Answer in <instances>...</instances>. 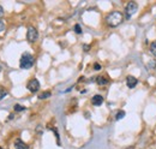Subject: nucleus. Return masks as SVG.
<instances>
[{"label": "nucleus", "mask_w": 156, "mask_h": 149, "mask_svg": "<svg viewBox=\"0 0 156 149\" xmlns=\"http://www.w3.org/2000/svg\"><path fill=\"white\" fill-rule=\"evenodd\" d=\"M27 39H28L29 42H35V41H37V39H38V31H37L34 27H30V28L28 29Z\"/></svg>", "instance_id": "nucleus-4"}, {"label": "nucleus", "mask_w": 156, "mask_h": 149, "mask_svg": "<svg viewBox=\"0 0 156 149\" xmlns=\"http://www.w3.org/2000/svg\"><path fill=\"white\" fill-rule=\"evenodd\" d=\"M83 47H84V51H85V52H88V51H89V46H88V45H84Z\"/></svg>", "instance_id": "nucleus-19"}, {"label": "nucleus", "mask_w": 156, "mask_h": 149, "mask_svg": "<svg viewBox=\"0 0 156 149\" xmlns=\"http://www.w3.org/2000/svg\"><path fill=\"white\" fill-rule=\"evenodd\" d=\"M95 81H96V83H97L99 85H106V84H108V82H109V79H108L107 77H105V76H97Z\"/></svg>", "instance_id": "nucleus-9"}, {"label": "nucleus", "mask_w": 156, "mask_h": 149, "mask_svg": "<svg viewBox=\"0 0 156 149\" xmlns=\"http://www.w3.org/2000/svg\"><path fill=\"white\" fill-rule=\"evenodd\" d=\"M1 70H3V67H1V65H0V72H1Z\"/></svg>", "instance_id": "nucleus-20"}, {"label": "nucleus", "mask_w": 156, "mask_h": 149, "mask_svg": "<svg viewBox=\"0 0 156 149\" xmlns=\"http://www.w3.org/2000/svg\"><path fill=\"white\" fill-rule=\"evenodd\" d=\"M123 21H124V15L119 11L111 12V13L107 16V18H106V22H107V24L111 28H115V27L120 26V24L123 23Z\"/></svg>", "instance_id": "nucleus-1"}, {"label": "nucleus", "mask_w": 156, "mask_h": 149, "mask_svg": "<svg viewBox=\"0 0 156 149\" xmlns=\"http://www.w3.org/2000/svg\"><path fill=\"white\" fill-rule=\"evenodd\" d=\"M49 96H50V92H48V90H47V92H43L40 96H38V99H41V100H43V99H47V97H49Z\"/></svg>", "instance_id": "nucleus-12"}, {"label": "nucleus", "mask_w": 156, "mask_h": 149, "mask_svg": "<svg viewBox=\"0 0 156 149\" xmlns=\"http://www.w3.org/2000/svg\"><path fill=\"white\" fill-rule=\"evenodd\" d=\"M94 69H95L96 71H99V70H101V65H100L99 63H95V64H94Z\"/></svg>", "instance_id": "nucleus-17"}, {"label": "nucleus", "mask_w": 156, "mask_h": 149, "mask_svg": "<svg viewBox=\"0 0 156 149\" xmlns=\"http://www.w3.org/2000/svg\"><path fill=\"white\" fill-rule=\"evenodd\" d=\"M73 30L76 34H82V27L79 26V24H76V26L73 27Z\"/></svg>", "instance_id": "nucleus-14"}, {"label": "nucleus", "mask_w": 156, "mask_h": 149, "mask_svg": "<svg viewBox=\"0 0 156 149\" xmlns=\"http://www.w3.org/2000/svg\"><path fill=\"white\" fill-rule=\"evenodd\" d=\"M15 148L16 149H28V145H27V143H25L23 140L17 138L15 141Z\"/></svg>", "instance_id": "nucleus-8"}, {"label": "nucleus", "mask_w": 156, "mask_h": 149, "mask_svg": "<svg viewBox=\"0 0 156 149\" xmlns=\"http://www.w3.org/2000/svg\"><path fill=\"white\" fill-rule=\"evenodd\" d=\"M137 83H138V79L136 77H133V76H127L126 77V85L130 89L135 88V87L137 85Z\"/></svg>", "instance_id": "nucleus-6"}, {"label": "nucleus", "mask_w": 156, "mask_h": 149, "mask_svg": "<svg viewBox=\"0 0 156 149\" xmlns=\"http://www.w3.org/2000/svg\"><path fill=\"white\" fill-rule=\"evenodd\" d=\"M137 10H138V5H137V3H135V1H130V3H127L126 7H125L126 19H130V18H131V17L136 13V12H137Z\"/></svg>", "instance_id": "nucleus-3"}, {"label": "nucleus", "mask_w": 156, "mask_h": 149, "mask_svg": "<svg viewBox=\"0 0 156 149\" xmlns=\"http://www.w3.org/2000/svg\"><path fill=\"white\" fill-rule=\"evenodd\" d=\"M6 96H7V92L4 88H0V100H3V99Z\"/></svg>", "instance_id": "nucleus-13"}, {"label": "nucleus", "mask_w": 156, "mask_h": 149, "mask_svg": "<svg viewBox=\"0 0 156 149\" xmlns=\"http://www.w3.org/2000/svg\"><path fill=\"white\" fill-rule=\"evenodd\" d=\"M27 88H28L29 92L36 93V92H38V89H40V82H38L36 78H33V79L29 81V83H28V85H27Z\"/></svg>", "instance_id": "nucleus-5"}, {"label": "nucleus", "mask_w": 156, "mask_h": 149, "mask_svg": "<svg viewBox=\"0 0 156 149\" xmlns=\"http://www.w3.org/2000/svg\"><path fill=\"white\" fill-rule=\"evenodd\" d=\"M4 29H5V23H4V21L0 19V33L4 31Z\"/></svg>", "instance_id": "nucleus-16"}, {"label": "nucleus", "mask_w": 156, "mask_h": 149, "mask_svg": "<svg viewBox=\"0 0 156 149\" xmlns=\"http://www.w3.org/2000/svg\"><path fill=\"white\" fill-rule=\"evenodd\" d=\"M3 16H4V9L0 6V17H3Z\"/></svg>", "instance_id": "nucleus-18"}, {"label": "nucleus", "mask_w": 156, "mask_h": 149, "mask_svg": "<svg viewBox=\"0 0 156 149\" xmlns=\"http://www.w3.org/2000/svg\"><path fill=\"white\" fill-rule=\"evenodd\" d=\"M91 104L94 105V106H101L102 104H103V96H101V95H94L93 96V99H91Z\"/></svg>", "instance_id": "nucleus-7"}, {"label": "nucleus", "mask_w": 156, "mask_h": 149, "mask_svg": "<svg viewBox=\"0 0 156 149\" xmlns=\"http://www.w3.org/2000/svg\"><path fill=\"white\" fill-rule=\"evenodd\" d=\"M150 52L156 57V41H154V42L150 45Z\"/></svg>", "instance_id": "nucleus-11"}, {"label": "nucleus", "mask_w": 156, "mask_h": 149, "mask_svg": "<svg viewBox=\"0 0 156 149\" xmlns=\"http://www.w3.org/2000/svg\"><path fill=\"white\" fill-rule=\"evenodd\" d=\"M25 109V107H23V106H21V105H15V111L16 112H22V111H24Z\"/></svg>", "instance_id": "nucleus-15"}, {"label": "nucleus", "mask_w": 156, "mask_h": 149, "mask_svg": "<svg viewBox=\"0 0 156 149\" xmlns=\"http://www.w3.org/2000/svg\"><path fill=\"white\" fill-rule=\"evenodd\" d=\"M125 117V112L124 111H118L116 112V116H115V120H120Z\"/></svg>", "instance_id": "nucleus-10"}, {"label": "nucleus", "mask_w": 156, "mask_h": 149, "mask_svg": "<svg viewBox=\"0 0 156 149\" xmlns=\"http://www.w3.org/2000/svg\"><path fill=\"white\" fill-rule=\"evenodd\" d=\"M34 65V57L28 53V52H25L22 54L21 57V60H19V66L21 69H24V70H28L30 67H33Z\"/></svg>", "instance_id": "nucleus-2"}]
</instances>
